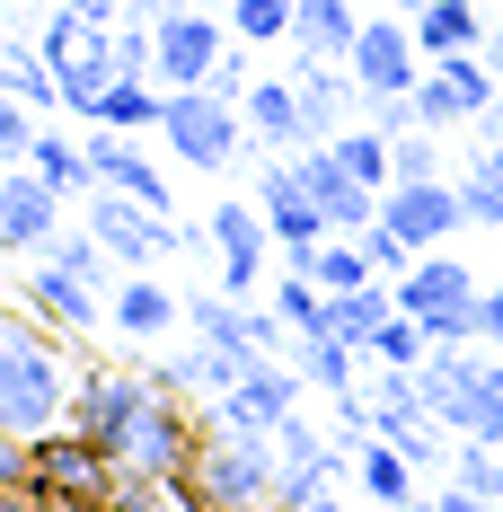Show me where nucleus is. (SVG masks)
<instances>
[{
    "label": "nucleus",
    "instance_id": "1",
    "mask_svg": "<svg viewBox=\"0 0 503 512\" xmlns=\"http://www.w3.org/2000/svg\"><path fill=\"white\" fill-rule=\"evenodd\" d=\"M71 424L115 460V477H151V486H177L203 451L195 398H177L159 371H89Z\"/></svg>",
    "mask_w": 503,
    "mask_h": 512
},
{
    "label": "nucleus",
    "instance_id": "2",
    "mask_svg": "<svg viewBox=\"0 0 503 512\" xmlns=\"http://www.w3.org/2000/svg\"><path fill=\"white\" fill-rule=\"evenodd\" d=\"M80 407V371L53 345V318H0V433L9 442H36V433H62Z\"/></svg>",
    "mask_w": 503,
    "mask_h": 512
},
{
    "label": "nucleus",
    "instance_id": "3",
    "mask_svg": "<svg viewBox=\"0 0 503 512\" xmlns=\"http://www.w3.org/2000/svg\"><path fill=\"white\" fill-rule=\"evenodd\" d=\"M274 486H283V442L274 433H221V424H203L195 468L177 477V495H195L203 512H274Z\"/></svg>",
    "mask_w": 503,
    "mask_h": 512
},
{
    "label": "nucleus",
    "instance_id": "4",
    "mask_svg": "<svg viewBox=\"0 0 503 512\" xmlns=\"http://www.w3.org/2000/svg\"><path fill=\"white\" fill-rule=\"evenodd\" d=\"M159 142L177 168H195V177H221L230 159L248 151V106H230L221 89H168V115H159Z\"/></svg>",
    "mask_w": 503,
    "mask_h": 512
},
{
    "label": "nucleus",
    "instance_id": "5",
    "mask_svg": "<svg viewBox=\"0 0 503 512\" xmlns=\"http://www.w3.org/2000/svg\"><path fill=\"white\" fill-rule=\"evenodd\" d=\"M477 301H486V283H477L451 248H424L398 274V309H406V318H424L433 345H486V336H477Z\"/></svg>",
    "mask_w": 503,
    "mask_h": 512
},
{
    "label": "nucleus",
    "instance_id": "6",
    "mask_svg": "<svg viewBox=\"0 0 503 512\" xmlns=\"http://www.w3.org/2000/svg\"><path fill=\"white\" fill-rule=\"evenodd\" d=\"M230 45H239V36H230V9L177 0V9L159 18V89H203Z\"/></svg>",
    "mask_w": 503,
    "mask_h": 512
},
{
    "label": "nucleus",
    "instance_id": "7",
    "mask_svg": "<svg viewBox=\"0 0 503 512\" xmlns=\"http://www.w3.org/2000/svg\"><path fill=\"white\" fill-rule=\"evenodd\" d=\"M495 98H503V80H495L486 53H442V62H424V80H415V106H424L433 133L486 124V106H495Z\"/></svg>",
    "mask_w": 503,
    "mask_h": 512
},
{
    "label": "nucleus",
    "instance_id": "8",
    "mask_svg": "<svg viewBox=\"0 0 503 512\" xmlns=\"http://www.w3.org/2000/svg\"><path fill=\"white\" fill-rule=\"evenodd\" d=\"M53 239H62V186H53L36 159H9V177H0V248L45 256Z\"/></svg>",
    "mask_w": 503,
    "mask_h": 512
},
{
    "label": "nucleus",
    "instance_id": "9",
    "mask_svg": "<svg viewBox=\"0 0 503 512\" xmlns=\"http://www.w3.org/2000/svg\"><path fill=\"white\" fill-rule=\"evenodd\" d=\"M353 80H362V98H406V89L424 80L415 18H389V9H371V18H362V45H353Z\"/></svg>",
    "mask_w": 503,
    "mask_h": 512
},
{
    "label": "nucleus",
    "instance_id": "10",
    "mask_svg": "<svg viewBox=\"0 0 503 512\" xmlns=\"http://www.w3.org/2000/svg\"><path fill=\"white\" fill-rule=\"evenodd\" d=\"M256 204H265V221H274V248H283V265H301V274H309L318 239H336V230H327L318 195L301 186V168H292V159H274V168L256 177Z\"/></svg>",
    "mask_w": 503,
    "mask_h": 512
},
{
    "label": "nucleus",
    "instance_id": "11",
    "mask_svg": "<svg viewBox=\"0 0 503 512\" xmlns=\"http://www.w3.org/2000/svg\"><path fill=\"white\" fill-rule=\"evenodd\" d=\"M380 221L406 230L415 248H451V230H468V195H459V177H398L380 195Z\"/></svg>",
    "mask_w": 503,
    "mask_h": 512
},
{
    "label": "nucleus",
    "instance_id": "12",
    "mask_svg": "<svg viewBox=\"0 0 503 512\" xmlns=\"http://www.w3.org/2000/svg\"><path fill=\"white\" fill-rule=\"evenodd\" d=\"M212 256H221V292H239L256 301V283H265V248H274V221L265 204H212Z\"/></svg>",
    "mask_w": 503,
    "mask_h": 512
},
{
    "label": "nucleus",
    "instance_id": "13",
    "mask_svg": "<svg viewBox=\"0 0 503 512\" xmlns=\"http://www.w3.org/2000/svg\"><path fill=\"white\" fill-rule=\"evenodd\" d=\"M301 389H309V380L292 371V362H256V371L203 415V424H221V433H274L283 415H301Z\"/></svg>",
    "mask_w": 503,
    "mask_h": 512
},
{
    "label": "nucleus",
    "instance_id": "14",
    "mask_svg": "<svg viewBox=\"0 0 503 512\" xmlns=\"http://www.w3.org/2000/svg\"><path fill=\"white\" fill-rule=\"evenodd\" d=\"M27 309L36 318H53L62 336H89V327H106V292L98 283H80V274H62V265H45V256H27Z\"/></svg>",
    "mask_w": 503,
    "mask_h": 512
},
{
    "label": "nucleus",
    "instance_id": "15",
    "mask_svg": "<svg viewBox=\"0 0 503 512\" xmlns=\"http://www.w3.org/2000/svg\"><path fill=\"white\" fill-rule=\"evenodd\" d=\"M256 371V354H230V345H177V354H159V380L177 389V398H195V407H221L239 380Z\"/></svg>",
    "mask_w": 503,
    "mask_h": 512
},
{
    "label": "nucleus",
    "instance_id": "16",
    "mask_svg": "<svg viewBox=\"0 0 503 512\" xmlns=\"http://www.w3.org/2000/svg\"><path fill=\"white\" fill-rule=\"evenodd\" d=\"M248 133H256L274 159H292V151H309V142H318L309 98H301V80H292V71H283V80H256V89H248Z\"/></svg>",
    "mask_w": 503,
    "mask_h": 512
},
{
    "label": "nucleus",
    "instance_id": "17",
    "mask_svg": "<svg viewBox=\"0 0 503 512\" xmlns=\"http://www.w3.org/2000/svg\"><path fill=\"white\" fill-rule=\"evenodd\" d=\"M106 327L133 336V345H159L168 327H186V301H177L168 283H151V274H124V283L106 292Z\"/></svg>",
    "mask_w": 503,
    "mask_h": 512
},
{
    "label": "nucleus",
    "instance_id": "18",
    "mask_svg": "<svg viewBox=\"0 0 503 512\" xmlns=\"http://www.w3.org/2000/svg\"><path fill=\"white\" fill-rule=\"evenodd\" d=\"M292 80H301V98H309V124H318V142H336L353 115H362V80H353V62L301 53V62H292Z\"/></svg>",
    "mask_w": 503,
    "mask_h": 512
},
{
    "label": "nucleus",
    "instance_id": "19",
    "mask_svg": "<svg viewBox=\"0 0 503 512\" xmlns=\"http://www.w3.org/2000/svg\"><path fill=\"white\" fill-rule=\"evenodd\" d=\"M406 18H415L424 62H442V53H486V18H477V0H406Z\"/></svg>",
    "mask_w": 503,
    "mask_h": 512
},
{
    "label": "nucleus",
    "instance_id": "20",
    "mask_svg": "<svg viewBox=\"0 0 503 512\" xmlns=\"http://www.w3.org/2000/svg\"><path fill=\"white\" fill-rule=\"evenodd\" d=\"M398 318V283L380 274V283H362V292H327V336L353 345V354H371V336Z\"/></svg>",
    "mask_w": 503,
    "mask_h": 512
},
{
    "label": "nucleus",
    "instance_id": "21",
    "mask_svg": "<svg viewBox=\"0 0 503 512\" xmlns=\"http://www.w3.org/2000/svg\"><path fill=\"white\" fill-rule=\"evenodd\" d=\"M353 486H362L380 512H406V504H415V460L380 433V442H362V451H353Z\"/></svg>",
    "mask_w": 503,
    "mask_h": 512
},
{
    "label": "nucleus",
    "instance_id": "22",
    "mask_svg": "<svg viewBox=\"0 0 503 512\" xmlns=\"http://www.w3.org/2000/svg\"><path fill=\"white\" fill-rule=\"evenodd\" d=\"M0 89L45 115V106H62V71H53V53L36 45V36H9V53H0Z\"/></svg>",
    "mask_w": 503,
    "mask_h": 512
},
{
    "label": "nucleus",
    "instance_id": "23",
    "mask_svg": "<svg viewBox=\"0 0 503 512\" xmlns=\"http://www.w3.org/2000/svg\"><path fill=\"white\" fill-rule=\"evenodd\" d=\"M159 115H168V89L159 80H115L89 106V124H106V133H159Z\"/></svg>",
    "mask_w": 503,
    "mask_h": 512
},
{
    "label": "nucleus",
    "instance_id": "24",
    "mask_svg": "<svg viewBox=\"0 0 503 512\" xmlns=\"http://www.w3.org/2000/svg\"><path fill=\"white\" fill-rule=\"evenodd\" d=\"M362 362L371 354H353V345H336V336H301V345H292V371H301L309 389H327V398H345L353 380H362Z\"/></svg>",
    "mask_w": 503,
    "mask_h": 512
},
{
    "label": "nucleus",
    "instance_id": "25",
    "mask_svg": "<svg viewBox=\"0 0 503 512\" xmlns=\"http://www.w3.org/2000/svg\"><path fill=\"white\" fill-rule=\"evenodd\" d=\"M336 159H345L362 186H380V195L398 186V142H389L380 124H345V133H336Z\"/></svg>",
    "mask_w": 503,
    "mask_h": 512
},
{
    "label": "nucleus",
    "instance_id": "26",
    "mask_svg": "<svg viewBox=\"0 0 503 512\" xmlns=\"http://www.w3.org/2000/svg\"><path fill=\"white\" fill-rule=\"evenodd\" d=\"M459 195H468L477 230H503V142H477V159L459 168Z\"/></svg>",
    "mask_w": 503,
    "mask_h": 512
},
{
    "label": "nucleus",
    "instance_id": "27",
    "mask_svg": "<svg viewBox=\"0 0 503 512\" xmlns=\"http://www.w3.org/2000/svg\"><path fill=\"white\" fill-rule=\"evenodd\" d=\"M309 274H318V292H362V283H380V265H371L362 239H318Z\"/></svg>",
    "mask_w": 503,
    "mask_h": 512
},
{
    "label": "nucleus",
    "instance_id": "28",
    "mask_svg": "<svg viewBox=\"0 0 503 512\" xmlns=\"http://www.w3.org/2000/svg\"><path fill=\"white\" fill-rule=\"evenodd\" d=\"M36 168H45L53 186H62V195H89V186H98V168H89V142H71V133H36Z\"/></svg>",
    "mask_w": 503,
    "mask_h": 512
},
{
    "label": "nucleus",
    "instance_id": "29",
    "mask_svg": "<svg viewBox=\"0 0 503 512\" xmlns=\"http://www.w3.org/2000/svg\"><path fill=\"white\" fill-rule=\"evenodd\" d=\"M301 0H230V36L239 45H292Z\"/></svg>",
    "mask_w": 503,
    "mask_h": 512
},
{
    "label": "nucleus",
    "instance_id": "30",
    "mask_svg": "<svg viewBox=\"0 0 503 512\" xmlns=\"http://www.w3.org/2000/svg\"><path fill=\"white\" fill-rule=\"evenodd\" d=\"M274 309L292 318V336H327V292H318V274H301V265H283V283H274Z\"/></svg>",
    "mask_w": 503,
    "mask_h": 512
},
{
    "label": "nucleus",
    "instance_id": "31",
    "mask_svg": "<svg viewBox=\"0 0 503 512\" xmlns=\"http://www.w3.org/2000/svg\"><path fill=\"white\" fill-rule=\"evenodd\" d=\"M424 354H433V336H424V318H406V309L371 336V362H389V371H415Z\"/></svg>",
    "mask_w": 503,
    "mask_h": 512
},
{
    "label": "nucleus",
    "instance_id": "32",
    "mask_svg": "<svg viewBox=\"0 0 503 512\" xmlns=\"http://www.w3.org/2000/svg\"><path fill=\"white\" fill-rule=\"evenodd\" d=\"M115 512H203V504L177 486H151V477H115Z\"/></svg>",
    "mask_w": 503,
    "mask_h": 512
},
{
    "label": "nucleus",
    "instance_id": "33",
    "mask_svg": "<svg viewBox=\"0 0 503 512\" xmlns=\"http://www.w3.org/2000/svg\"><path fill=\"white\" fill-rule=\"evenodd\" d=\"M398 177H442V133H433V124L398 133Z\"/></svg>",
    "mask_w": 503,
    "mask_h": 512
},
{
    "label": "nucleus",
    "instance_id": "34",
    "mask_svg": "<svg viewBox=\"0 0 503 512\" xmlns=\"http://www.w3.org/2000/svg\"><path fill=\"white\" fill-rule=\"evenodd\" d=\"M362 115H371V124H380V133H389V142H398V133H415V124H424V106H415V89H406V98H362Z\"/></svg>",
    "mask_w": 503,
    "mask_h": 512
},
{
    "label": "nucleus",
    "instance_id": "35",
    "mask_svg": "<svg viewBox=\"0 0 503 512\" xmlns=\"http://www.w3.org/2000/svg\"><path fill=\"white\" fill-rule=\"evenodd\" d=\"M203 89H221V98H230V106H248V89H256V80H248V53L230 45V53H221V71H212Z\"/></svg>",
    "mask_w": 503,
    "mask_h": 512
},
{
    "label": "nucleus",
    "instance_id": "36",
    "mask_svg": "<svg viewBox=\"0 0 503 512\" xmlns=\"http://www.w3.org/2000/svg\"><path fill=\"white\" fill-rule=\"evenodd\" d=\"M477 336L503 354V283H486V301H477Z\"/></svg>",
    "mask_w": 503,
    "mask_h": 512
},
{
    "label": "nucleus",
    "instance_id": "37",
    "mask_svg": "<svg viewBox=\"0 0 503 512\" xmlns=\"http://www.w3.org/2000/svg\"><path fill=\"white\" fill-rule=\"evenodd\" d=\"M274 512H345V495L336 486H309V495H292V504H274Z\"/></svg>",
    "mask_w": 503,
    "mask_h": 512
},
{
    "label": "nucleus",
    "instance_id": "38",
    "mask_svg": "<svg viewBox=\"0 0 503 512\" xmlns=\"http://www.w3.org/2000/svg\"><path fill=\"white\" fill-rule=\"evenodd\" d=\"M486 62H495V80H503V27H486Z\"/></svg>",
    "mask_w": 503,
    "mask_h": 512
},
{
    "label": "nucleus",
    "instance_id": "39",
    "mask_svg": "<svg viewBox=\"0 0 503 512\" xmlns=\"http://www.w3.org/2000/svg\"><path fill=\"white\" fill-rule=\"evenodd\" d=\"M486 142H503V98H495V106H486Z\"/></svg>",
    "mask_w": 503,
    "mask_h": 512
},
{
    "label": "nucleus",
    "instance_id": "40",
    "mask_svg": "<svg viewBox=\"0 0 503 512\" xmlns=\"http://www.w3.org/2000/svg\"><path fill=\"white\" fill-rule=\"evenodd\" d=\"M406 512H442V504H424V495H415V504H406Z\"/></svg>",
    "mask_w": 503,
    "mask_h": 512
},
{
    "label": "nucleus",
    "instance_id": "41",
    "mask_svg": "<svg viewBox=\"0 0 503 512\" xmlns=\"http://www.w3.org/2000/svg\"><path fill=\"white\" fill-rule=\"evenodd\" d=\"M495 495H503V451H495Z\"/></svg>",
    "mask_w": 503,
    "mask_h": 512
},
{
    "label": "nucleus",
    "instance_id": "42",
    "mask_svg": "<svg viewBox=\"0 0 503 512\" xmlns=\"http://www.w3.org/2000/svg\"><path fill=\"white\" fill-rule=\"evenodd\" d=\"M203 9H230V0H203Z\"/></svg>",
    "mask_w": 503,
    "mask_h": 512
},
{
    "label": "nucleus",
    "instance_id": "43",
    "mask_svg": "<svg viewBox=\"0 0 503 512\" xmlns=\"http://www.w3.org/2000/svg\"><path fill=\"white\" fill-rule=\"evenodd\" d=\"M380 9H406V0H380Z\"/></svg>",
    "mask_w": 503,
    "mask_h": 512
}]
</instances>
